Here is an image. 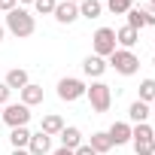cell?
Wrapping results in <instances>:
<instances>
[{"instance_id": "cell-7", "label": "cell", "mask_w": 155, "mask_h": 155, "mask_svg": "<svg viewBox=\"0 0 155 155\" xmlns=\"http://www.w3.org/2000/svg\"><path fill=\"white\" fill-rule=\"evenodd\" d=\"M3 122L9 128H25L31 122V107H25V104H6L3 107Z\"/></svg>"}, {"instance_id": "cell-25", "label": "cell", "mask_w": 155, "mask_h": 155, "mask_svg": "<svg viewBox=\"0 0 155 155\" xmlns=\"http://www.w3.org/2000/svg\"><path fill=\"white\" fill-rule=\"evenodd\" d=\"M9 94H12L9 85H6V82H0V107H6V104H9Z\"/></svg>"}, {"instance_id": "cell-27", "label": "cell", "mask_w": 155, "mask_h": 155, "mask_svg": "<svg viewBox=\"0 0 155 155\" xmlns=\"http://www.w3.org/2000/svg\"><path fill=\"white\" fill-rule=\"evenodd\" d=\"M143 15H146V25H152V28H155V6H146V9H143Z\"/></svg>"}, {"instance_id": "cell-32", "label": "cell", "mask_w": 155, "mask_h": 155, "mask_svg": "<svg viewBox=\"0 0 155 155\" xmlns=\"http://www.w3.org/2000/svg\"><path fill=\"white\" fill-rule=\"evenodd\" d=\"M149 107H152V116H155V101H152V104H149Z\"/></svg>"}, {"instance_id": "cell-14", "label": "cell", "mask_w": 155, "mask_h": 155, "mask_svg": "<svg viewBox=\"0 0 155 155\" xmlns=\"http://www.w3.org/2000/svg\"><path fill=\"white\" fill-rule=\"evenodd\" d=\"M21 104H25V107H37V104H43V85L28 82V85L21 88Z\"/></svg>"}, {"instance_id": "cell-12", "label": "cell", "mask_w": 155, "mask_h": 155, "mask_svg": "<svg viewBox=\"0 0 155 155\" xmlns=\"http://www.w3.org/2000/svg\"><path fill=\"white\" fill-rule=\"evenodd\" d=\"M40 131H43V134H49V137H55V134H61V131H64V119H61L58 113H49V116H43Z\"/></svg>"}, {"instance_id": "cell-17", "label": "cell", "mask_w": 155, "mask_h": 155, "mask_svg": "<svg viewBox=\"0 0 155 155\" xmlns=\"http://www.w3.org/2000/svg\"><path fill=\"white\" fill-rule=\"evenodd\" d=\"M3 82L9 85V91H12V88H18V91H21V88H25L31 79H28V70L15 67V70H9V73H6V79H3Z\"/></svg>"}, {"instance_id": "cell-36", "label": "cell", "mask_w": 155, "mask_h": 155, "mask_svg": "<svg viewBox=\"0 0 155 155\" xmlns=\"http://www.w3.org/2000/svg\"><path fill=\"white\" fill-rule=\"evenodd\" d=\"M149 6H155V0H149Z\"/></svg>"}, {"instance_id": "cell-1", "label": "cell", "mask_w": 155, "mask_h": 155, "mask_svg": "<svg viewBox=\"0 0 155 155\" xmlns=\"http://www.w3.org/2000/svg\"><path fill=\"white\" fill-rule=\"evenodd\" d=\"M12 37H18V40H25V37H31L34 31H37V21H34V15L25 9V6H15L12 12H6V25H3Z\"/></svg>"}, {"instance_id": "cell-26", "label": "cell", "mask_w": 155, "mask_h": 155, "mask_svg": "<svg viewBox=\"0 0 155 155\" xmlns=\"http://www.w3.org/2000/svg\"><path fill=\"white\" fill-rule=\"evenodd\" d=\"M73 155H97V152H94V149L85 143V146H76V149H73Z\"/></svg>"}, {"instance_id": "cell-10", "label": "cell", "mask_w": 155, "mask_h": 155, "mask_svg": "<svg viewBox=\"0 0 155 155\" xmlns=\"http://www.w3.org/2000/svg\"><path fill=\"white\" fill-rule=\"evenodd\" d=\"M28 152H31V155H49V152H52V137H49V134H43V131L31 134Z\"/></svg>"}, {"instance_id": "cell-22", "label": "cell", "mask_w": 155, "mask_h": 155, "mask_svg": "<svg viewBox=\"0 0 155 155\" xmlns=\"http://www.w3.org/2000/svg\"><path fill=\"white\" fill-rule=\"evenodd\" d=\"M137 101H143V104H152L155 101V79H143L140 82V97Z\"/></svg>"}, {"instance_id": "cell-30", "label": "cell", "mask_w": 155, "mask_h": 155, "mask_svg": "<svg viewBox=\"0 0 155 155\" xmlns=\"http://www.w3.org/2000/svg\"><path fill=\"white\" fill-rule=\"evenodd\" d=\"M12 155H31L28 149H12Z\"/></svg>"}, {"instance_id": "cell-2", "label": "cell", "mask_w": 155, "mask_h": 155, "mask_svg": "<svg viewBox=\"0 0 155 155\" xmlns=\"http://www.w3.org/2000/svg\"><path fill=\"white\" fill-rule=\"evenodd\" d=\"M85 97L91 101V110H94V113H107L110 104H113V88H110L107 82L94 79V82L85 88Z\"/></svg>"}, {"instance_id": "cell-11", "label": "cell", "mask_w": 155, "mask_h": 155, "mask_svg": "<svg viewBox=\"0 0 155 155\" xmlns=\"http://www.w3.org/2000/svg\"><path fill=\"white\" fill-rule=\"evenodd\" d=\"M107 61L104 58H97V55H88L85 61H82V70H85V76H91V79H101V76L107 73Z\"/></svg>"}, {"instance_id": "cell-21", "label": "cell", "mask_w": 155, "mask_h": 155, "mask_svg": "<svg viewBox=\"0 0 155 155\" xmlns=\"http://www.w3.org/2000/svg\"><path fill=\"white\" fill-rule=\"evenodd\" d=\"M125 15H128V28H134V31H140V28L146 25V15H143V9H140V6H131Z\"/></svg>"}, {"instance_id": "cell-4", "label": "cell", "mask_w": 155, "mask_h": 155, "mask_svg": "<svg viewBox=\"0 0 155 155\" xmlns=\"http://www.w3.org/2000/svg\"><path fill=\"white\" fill-rule=\"evenodd\" d=\"M110 67H113L116 73H122V76H134V73L140 70V58H137L131 49H116V52L110 55Z\"/></svg>"}, {"instance_id": "cell-9", "label": "cell", "mask_w": 155, "mask_h": 155, "mask_svg": "<svg viewBox=\"0 0 155 155\" xmlns=\"http://www.w3.org/2000/svg\"><path fill=\"white\" fill-rule=\"evenodd\" d=\"M107 137H110V143H113V146L131 143V125H128V122H113V125H110V131H107Z\"/></svg>"}, {"instance_id": "cell-35", "label": "cell", "mask_w": 155, "mask_h": 155, "mask_svg": "<svg viewBox=\"0 0 155 155\" xmlns=\"http://www.w3.org/2000/svg\"><path fill=\"white\" fill-rule=\"evenodd\" d=\"M0 122H3V107H0Z\"/></svg>"}, {"instance_id": "cell-24", "label": "cell", "mask_w": 155, "mask_h": 155, "mask_svg": "<svg viewBox=\"0 0 155 155\" xmlns=\"http://www.w3.org/2000/svg\"><path fill=\"white\" fill-rule=\"evenodd\" d=\"M55 6H58V0H34V9H37L40 15H52Z\"/></svg>"}, {"instance_id": "cell-16", "label": "cell", "mask_w": 155, "mask_h": 155, "mask_svg": "<svg viewBox=\"0 0 155 155\" xmlns=\"http://www.w3.org/2000/svg\"><path fill=\"white\" fill-rule=\"evenodd\" d=\"M128 116H131V122H134V125H143V122L152 116V107H149V104H143V101H134V104H131V110H128Z\"/></svg>"}, {"instance_id": "cell-23", "label": "cell", "mask_w": 155, "mask_h": 155, "mask_svg": "<svg viewBox=\"0 0 155 155\" xmlns=\"http://www.w3.org/2000/svg\"><path fill=\"white\" fill-rule=\"evenodd\" d=\"M131 6H134V0H107V9L113 15H125Z\"/></svg>"}, {"instance_id": "cell-19", "label": "cell", "mask_w": 155, "mask_h": 155, "mask_svg": "<svg viewBox=\"0 0 155 155\" xmlns=\"http://www.w3.org/2000/svg\"><path fill=\"white\" fill-rule=\"evenodd\" d=\"M9 143H12V149H28V143H31V131H28V125H25V128H12Z\"/></svg>"}, {"instance_id": "cell-34", "label": "cell", "mask_w": 155, "mask_h": 155, "mask_svg": "<svg viewBox=\"0 0 155 155\" xmlns=\"http://www.w3.org/2000/svg\"><path fill=\"white\" fill-rule=\"evenodd\" d=\"M18 3H34V0H18Z\"/></svg>"}, {"instance_id": "cell-13", "label": "cell", "mask_w": 155, "mask_h": 155, "mask_svg": "<svg viewBox=\"0 0 155 155\" xmlns=\"http://www.w3.org/2000/svg\"><path fill=\"white\" fill-rule=\"evenodd\" d=\"M58 137H61V146H64V149H76V146H82V131H79V128H73V125H70V128L64 125V131H61Z\"/></svg>"}, {"instance_id": "cell-20", "label": "cell", "mask_w": 155, "mask_h": 155, "mask_svg": "<svg viewBox=\"0 0 155 155\" xmlns=\"http://www.w3.org/2000/svg\"><path fill=\"white\" fill-rule=\"evenodd\" d=\"M104 12V3H101V0H82V3H79V15L82 18H97Z\"/></svg>"}, {"instance_id": "cell-6", "label": "cell", "mask_w": 155, "mask_h": 155, "mask_svg": "<svg viewBox=\"0 0 155 155\" xmlns=\"http://www.w3.org/2000/svg\"><path fill=\"white\" fill-rule=\"evenodd\" d=\"M85 82L82 79H73V76H64V79L58 82V97L61 101H67V104H73V101H79V97H85Z\"/></svg>"}, {"instance_id": "cell-3", "label": "cell", "mask_w": 155, "mask_h": 155, "mask_svg": "<svg viewBox=\"0 0 155 155\" xmlns=\"http://www.w3.org/2000/svg\"><path fill=\"white\" fill-rule=\"evenodd\" d=\"M131 143H134V152L137 155H155V131L146 122L131 128Z\"/></svg>"}, {"instance_id": "cell-8", "label": "cell", "mask_w": 155, "mask_h": 155, "mask_svg": "<svg viewBox=\"0 0 155 155\" xmlns=\"http://www.w3.org/2000/svg\"><path fill=\"white\" fill-rule=\"evenodd\" d=\"M55 21L58 25H73L76 18H79V6H76V3H70V0H64V3H58L55 6Z\"/></svg>"}, {"instance_id": "cell-18", "label": "cell", "mask_w": 155, "mask_h": 155, "mask_svg": "<svg viewBox=\"0 0 155 155\" xmlns=\"http://www.w3.org/2000/svg\"><path fill=\"white\" fill-rule=\"evenodd\" d=\"M88 146L97 152V155H107L110 149H113V143H110V137H107V131H97V134H91V140H88Z\"/></svg>"}, {"instance_id": "cell-33", "label": "cell", "mask_w": 155, "mask_h": 155, "mask_svg": "<svg viewBox=\"0 0 155 155\" xmlns=\"http://www.w3.org/2000/svg\"><path fill=\"white\" fill-rule=\"evenodd\" d=\"M70 3H76V6H79V3H82V0H70Z\"/></svg>"}, {"instance_id": "cell-15", "label": "cell", "mask_w": 155, "mask_h": 155, "mask_svg": "<svg viewBox=\"0 0 155 155\" xmlns=\"http://www.w3.org/2000/svg\"><path fill=\"white\" fill-rule=\"evenodd\" d=\"M137 40H140V31H134V28H128V25L116 31V46H122V49H131Z\"/></svg>"}, {"instance_id": "cell-31", "label": "cell", "mask_w": 155, "mask_h": 155, "mask_svg": "<svg viewBox=\"0 0 155 155\" xmlns=\"http://www.w3.org/2000/svg\"><path fill=\"white\" fill-rule=\"evenodd\" d=\"M3 34H6V28H3V25H0V43H3Z\"/></svg>"}, {"instance_id": "cell-5", "label": "cell", "mask_w": 155, "mask_h": 155, "mask_svg": "<svg viewBox=\"0 0 155 155\" xmlns=\"http://www.w3.org/2000/svg\"><path fill=\"white\" fill-rule=\"evenodd\" d=\"M91 43H94V55L97 58H110L119 46H116V31L113 28H97L94 31V37H91Z\"/></svg>"}, {"instance_id": "cell-28", "label": "cell", "mask_w": 155, "mask_h": 155, "mask_svg": "<svg viewBox=\"0 0 155 155\" xmlns=\"http://www.w3.org/2000/svg\"><path fill=\"white\" fill-rule=\"evenodd\" d=\"M18 6V0H0V9H3V12H12Z\"/></svg>"}, {"instance_id": "cell-29", "label": "cell", "mask_w": 155, "mask_h": 155, "mask_svg": "<svg viewBox=\"0 0 155 155\" xmlns=\"http://www.w3.org/2000/svg\"><path fill=\"white\" fill-rule=\"evenodd\" d=\"M52 155H73V149H64V146H61V149H55Z\"/></svg>"}, {"instance_id": "cell-37", "label": "cell", "mask_w": 155, "mask_h": 155, "mask_svg": "<svg viewBox=\"0 0 155 155\" xmlns=\"http://www.w3.org/2000/svg\"><path fill=\"white\" fill-rule=\"evenodd\" d=\"M152 64H155V58H152Z\"/></svg>"}]
</instances>
